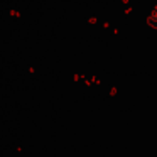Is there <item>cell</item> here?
Returning a JSON list of instances; mask_svg holds the SVG:
<instances>
[{
  "label": "cell",
  "mask_w": 157,
  "mask_h": 157,
  "mask_svg": "<svg viewBox=\"0 0 157 157\" xmlns=\"http://www.w3.org/2000/svg\"><path fill=\"white\" fill-rule=\"evenodd\" d=\"M147 24H149L154 31H157V7L152 9V12L149 14V17H147Z\"/></svg>",
  "instance_id": "cell-1"
}]
</instances>
